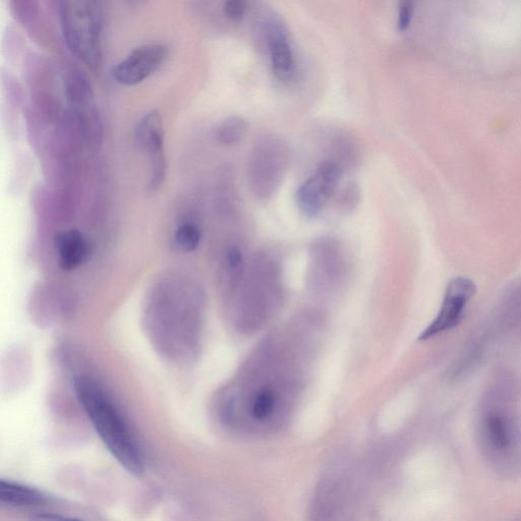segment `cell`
Segmentation results:
<instances>
[{
    "label": "cell",
    "instance_id": "cell-1",
    "mask_svg": "<svg viewBox=\"0 0 521 521\" xmlns=\"http://www.w3.org/2000/svg\"><path fill=\"white\" fill-rule=\"evenodd\" d=\"M295 332L265 340L217 394L214 412L226 429L265 435L281 429L303 391L307 347Z\"/></svg>",
    "mask_w": 521,
    "mask_h": 521
},
{
    "label": "cell",
    "instance_id": "cell-2",
    "mask_svg": "<svg viewBox=\"0 0 521 521\" xmlns=\"http://www.w3.org/2000/svg\"><path fill=\"white\" fill-rule=\"evenodd\" d=\"M204 318L202 288L193 280L172 276L151 288L142 321L156 354L169 365L188 367L201 351Z\"/></svg>",
    "mask_w": 521,
    "mask_h": 521
},
{
    "label": "cell",
    "instance_id": "cell-3",
    "mask_svg": "<svg viewBox=\"0 0 521 521\" xmlns=\"http://www.w3.org/2000/svg\"><path fill=\"white\" fill-rule=\"evenodd\" d=\"M73 387L81 408L110 454L128 473L142 475L145 471L144 453L117 402L87 374L76 375Z\"/></svg>",
    "mask_w": 521,
    "mask_h": 521
},
{
    "label": "cell",
    "instance_id": "cell-4",
    "mask_svg": "<svg viewBox=\"0 0 521 521\" xmlns=\"http://www.w3.org/2000/svg\"><path fill=\"white\" fill-rule=\"evenodd\" d=\"M282 299L280 263L269 253L258 254L235 292L225 300L228 319L241 332L258 330L275 315Z\"/></svg>",
    "mask_w": 521,
    "mask_h": 521
},
{
    "label": "cell",
    "instance_id": "cell-5",
    "mask_svg": "<svg viewBox=\"0 0 521 521\" xmlns=\"http://www.w3.org/2000/svg\"><path fill=\"white\" fill-rule=\"evenodd\" d=\"M57 18L72 53L89 69L98 71L103 59L101 0H61Z\"/></svg>",
    "mask_w": 521,
    "mask_h": 521
},
{
    "label": "cell",
    "instance_id": "cell-6",
    "mask_svg": "<svg viewBox=\"0 0 521 521\" xmlns=\"http://www.w3.org/2000/svg\"><path fill=\"white\" fill-rule=\"evenodd\" d=\"M288 151L286 144L275 137L256 144L250 158L249 179L258 198L271 197L279 187L288 168Z\"/></svg>",
    "mask_w": 521,
    "mask_h": 521
},
{
    "label": "cell",
    "instance_id": "cell-7",
    "mask_svg": "<svg viewBox=\"0 0 521 521\" xmlns=\"http://www.w3.org/2000/svg\"><path fill=\"white\" fill-rule=\"evenodd\" d=\"M168 55L169 49L163 43L144 44L115 65L112 70L113 80L122 86H137L160 70Z\"/></svg>",
    "mask_w": 521,
    "mask_h": 521
},
{
    "label": "cell",
    "instance_id": "cell-8",
    "mask_svg": "<svg viewBox=\"0 0 521 521\" xmlns=\"http://www.w3.org/2000/svg\"><path fill=\"white\" fill-rule=\"evenodd\" d=\"M342 178V165L335 160H326L314 175L297 191V204L308 217L318 216L335 194Z\"/></svg>",
    "mask_w": 521,
    "mask_h": 521
},
{
    "label": "cell",
    "instance_id": "cell-9",
    "mask_svg": "<svg viewBox=\"0 0 521 521\" xmlns=\"http://www.w3.org/2000/svg\"><path fill=\"white\" fill-rule=\"evenodd\" d=\"M477 293V286L467 277H456L447 286L441 309L435 320L420 336V340L431 339L456 327L465 314L467 305Z\"/></svg>",
    "mask_w": 521,
    "mask_h": 521
},
{
    "label": "cell",
    "instance_id": "cell-10",
    "mask_svg": "<svg viewBox=\"0 0 521 521\" xmlns=\"http://www.w3.org/2000/svg\"><path fill=\"white\" fill-rule=\"evenodd\" d=\"M309 282L313 291L325 292L344 276L347 261L340 245L331 239L316 242L311 249Z\"/></svg>",
    "mask_w": 521,
    "mask_h": 521
},
{
    "label": "cell",
    "instance_id": "cell-11",
    "mask_svg": "<svg viewBox=\"0 0 521 521\" xmlns=\"http://www.w3.org/2000/svg\"><path fill=\"white\" fill-rule=\"evenodd\" d=\"M136 142L150 159L149 189L153 192L157 191L162 187L167 171L162 121L158 111L152 110L140 120L136 128Z\"/></svg>",
    "mask_w": 521,
    "mask_h": 521
},
{
    "label": "cell",
    "instance_id": "cell-12",
    "mask_svg": "<svg viewBox=\"0 0 521 521\" xmlns=\"http://www.w3.org/2000/svg\"><path fill=\"white\" fill-rule=\"evenodd\" d=\"M265 35L274 76L283 84L292 83L296 62L286 30L278 20L272 19L266 24Z\"/></svg>",
    "mask_w": 521,
    "mask_h": 521
},
{
    "label": "cell",
    "instance_id": "cell-13",
    "mask_svg": "<svg viewBox=\"0 0 521 521\" xmlns=\"http://www.w3.org/2000/svg\"><path fill=\"white\" fill-rule=\"evenodd\" d=\"M55 250L59 264L65 271H73L88 262L91 256V246L78 229L64 231L55 238Z\"/></svg>",
    "mask_w": 521,
    "mask_h": 521
},
{
    "label": "cell",
    "instance_id": "cell-14",
    "mask_svg": "<svg viewBox=\"0 0 521 521\" xmlns=\"http://www.w3.org/2000/svg\"><path fill=\"white\" fill-rule=\"evenodd\" d=\"M13 18L40 44L48 42L49 32L43 18L41 0H9Z\"/></svg>",
    "mask_w": 521,
    "mask_h": 521
},
{
    "label": "cell",
    "instance_id": "cell-15",
    "mask_svg": "<svg viewBox=\"0 0 521 521\" xmlns=\"http://www.w3.org/2000/svg\"><path fill=\"white\" fill-rule=\"evenodd\" d=\"M0 503L14 508L37 509L50 504V499L37 489L3 480L0 482Z\"/></svg>",
    "mask_w": 521,
    "mask_h": 521
},
{
    "label": "cell",
    "instance_id": "cell-16",
    "mask_svg": "<svg viewBox=\"0 0 521 521\" xmlns=\"http://www.w3.org/2000/svg\"><path fill=\"white\" fill-rule=\"evenodd\" d=\"M65 93L72 110H84L94 106L92 84L80 69H70L66 73Z\"/></svg>",
    "mask_w": 521,
    "mask_h": 521
},
{
    "label": "cell",
    "instance_id": "cell-17",
    "mask_svg": "<svg viewBox=\"0 0 521 521\" xmlns=\"http://www.w3.org/2000/svg\"><path fill=\"white\" fill-rule=\"evenodd\" d=\"M24 74L28 84L35 90H43L53 79V67L46 56L31 52L24 59Z\"/></svg>",
    "mask_w": 521,
    "mask_h": 521
},
{
    "label": "cell",
    "instance_id": "cell-18",
    "mask_svg": "<svg viewBox=\"0 0 521 521\" xmlns=\"http://www.w3.org/2000/svg\"><path fill=\"white\" fill-rule=\"evenodd\" d=\"M202 240L200 226L194 221H185L178 226L173 234V246L182 253L195 252Z\"/></svg>",
    "mask_w": 521,
    "mask_h": 521
},
{
    "label": "cell",
    "instance_id": "cell-19",
    "mask_svg": "<svg viewBox=\"0 0 521 521\" xmlns=\"http://www.w3.org/2000/svg\"><path fill=\"white\" fill-rule=\"evenodd\" d=\"M247 131L248 124L244 119L231 117L219 124L214 136L219 144L229 146L241 142L245 138Z\"/></svg>",
    "mask_w": 521,
    "mask_h": 521
},
{
    "label": "cell",
    "instance_id": "cell-20",
    "mask_svg": "<svg viewBox=\"0 0 521 521\" xmlns=\"http://www.w3.org/2000/svg\"><path fill=\"white\" fill-rule=\"evenodd\" d=\"M488 438L497 450H505L511 441L510 428L507 420L500 415H491L487 421Z\"/></svg>",
    "mask_w": 521,
    "mask_h": 521
},
{
    "label": "cell",
    "instance_id": "cell-21",
    "mask_svg": "<svg viewBox=\"0 0 521 521\" xmlns=\"http://www.w3.org/2000/svg\"><path fill=\"white\" fill-rule=\"evenodd\" d=\"M417 0H399L397 27L400 32L407 31L412 23Z\"/></svg>",
    "mask_w": 521,
    "mask_h": 521
},
{
    "label": "cell",
    "instance_id": "cell-22",
    "mask_svg": "<svg viewBox=\"0 0 521 521\" xmlns=\"http://www.w3.org/2000/svg\"><path fill=\"white\" fill-rule=\"evenodd\" d=\"M248 9L247 0H225L223 14L231 22H241Z\"/></svg>",
    "mask_w": 521,
    "mask_h": 521
},
{
    "label": "cell",
    "instance_id": "cell-23",
    "mask_svg": "<svg viewBox=\"0 0 521 521\" xmlns=\"http://www.w3.org/2000/svg\"><path fill=\"white\" fill-rule=\"evenodd\" d=\"M48 12L55 17H59L61 0H44Z\"/></svg>",
    "mask_w": 521,
    "mask_h": 521
},
{
    "label": "cell",
    "instance_id": "cell-24",
    "mask_svg": "<svg viewBox=\"0 0 521 521\" xmlns=\"http://www.w3.org/2000/svg\"><path fill=\"white\" fill-rule=\"evenodd\" d=\"M131 2H141V0H131Z\"/></svg>",
    "mask_w": 521,
    "mask_h": 521
}]
</instances>
